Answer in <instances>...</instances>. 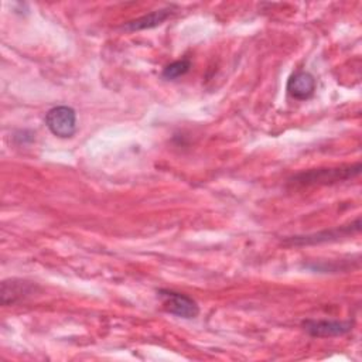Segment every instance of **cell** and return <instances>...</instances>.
Listing matches in <instances>:
<instances>
[{
  "label": "cell",
  "mask_w": 362,
  "mask_h": 362,
  "mask_svg": "<svg viewBox=\"0 0 362 362\" xmlns=\"http://www.w3.org/2000/svg\"><path fill=\"white\" fill-rule=\"evenodd\" d=\"M315 78L307 71H297L294 72L286 85L287 93L297 100H307L315 92Z\"/></svg>",
  "instance_id": "7"
},
{
  "label": "cell",
  "mask_w": 362,
  "mask_h": 362,
  "mask_svg": "<svg viewBox=\"0 0 362 362\" xmlns=\"http://www.w3.org/2000/svg\"><path fill=\"white\" fill-rule=\"evenodd\" d=\"M189 69H191V61L188 58H182V59H178V61H174V62L168 64L163 69L161 76L167 81H174L180 76H184Z\"/></svg>",
  "instance_id": "10"
},
{
  "label": "cell",
  "mask_w": 362,
  "mask_h": 362,
  "mask_svg": "<svg viewBox=\"0 0 362 362\" xmlns=\"http://www.w3.org/2000/svg\"><path fill=\"white\" fill-rule=\"evenodd\" d=\"M362 164L359 161L352 164H342L337 167H318L300 171L288 178V185L293 188H308L332 185L352 180L361 174Z\"/></svg>",
  "instance_id": "1"
},
{
  "label": "cell",
  "mask_w": 362,
  "mask_h": 362,
  "mask_svg": "<svg viewBox=\"0 0 362 362\" xmlns=\"http://www.w3.org/2000/svg\"><path fill=\"white\" fill-rule=\"evenodd\" d=\"M45 124L54 136L69 139L76 132V113L71 106H55L47 112Z\"/></svg>",
  "instance_id": "4"
},
{
  "label": "cell",
  "mask_w": 362,
  "mask_h": 362,
  "mask_svg": "<svg viewBox=\"0 0 362 362\" xmlns=\"http://www.w3.org/2000/svg\"><path fill=\"white\" fill-rule=\"evenodd\" d=\"M304 331L314 338L341 337L354 328V320H305L303 321Z\"/></svg>",
  "instance_id": "5"
},
{
  "label": "cell",
  "mask_w": 362,
  "mask_h": 362,
  "mask_svg": "<svg viewBox=\"0 0 362 362\" xmlns=\"http://www.w3.org/2000/svg\"><path fill=\"white\" fill-rule=\"evenodd\" d=\"M174 13H175V7L168 6V7H164L160 10H154L146 16L136 18V20H132V21L123 24L122 28L126 31H139V30L154 28V27L163 24L165 20H168Z\"/></svg>",
  "instance_id": "8"
},
{
  "label": "cell",
  "mask_w": 362,
  "mask_h": 362,
  "mask_svg": "<svg viewBox=\"0 0 362 362\" xmlns=\"http://www.w3.org/2000/svg\"><path fill=\"white\" fill-rule=\"evenodd\" d=\"M163 308L177 317L185 318V320H192L197 318L199 314V307L197 304V301L194 298H191L189 296L184 294V293H178L174 290H165V288H160L157 291Z\"/></svg>",
  "instance_id": "3"
},
{
  "label": "cell",
  "mask_w": 362,
  "mask_h": 362,
  "mask_svg": "<svg viewBox=\"0 0 362 362\" xmlns=\"http://www.w3.org/2000/svg\"><path fill=\"white\" fill-rule=\"evenodd\" d=\"M38 290V286L33 281L23 280V279H6L1 281V304L3 305H13L20 303Z\"/></svg>",
  "instance_id": "6"
},
{
  "label": "cell",
  "mask_w": 362,
  "mask_h": 362,
  "mask_svg": "<svg viewBox=\"0 0 362 362\" xmlns=\"http://www.w3.org/2000/svg\"><path fill=\"white\" fill-rule=\"evenodd\" d=\"M352 259L349 260H328V262H318V263H310L307 264L308 269L311 270H317L321 273H338V272H346V270H352L354 267L358 266H352Z\"/></svg>",
  "instance_id": "9"
},
{
  "label": "cell",
  "mask_w": 362,
  "mask_h": 362,
  "mask_svg": "<svg viewBox=\"0 0 362 362\" xmlns=\"http://www.w3.org/2000/svg\"><path fill=\"white\" fill-rule=\"evenodd\" d=\"M361 232V216H356L354 221L339 225L335 228L324 229L315 233L310 235H297V236H290L283 240L286 246H308V245H320V243H327V242H338L341 239H346L349 236H354Z\"/></svg>",
  "instance_id": "2"
}]
</instances>
